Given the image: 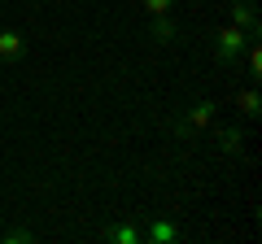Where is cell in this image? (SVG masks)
Masks as SVG:
<instances>
[{
    "label": "cell",
    "instance_id": "obj_12",
    "mask_svg": "<svg viewBox=\"0 0 262 244\" xmlns=\"http://www.w3.org/2000/svg\"><path fill=\"white\" fill-rule=\"evenodd\" d=\"M144 5V13H149V18H158V13H170L175 9V0H140Z\"/></svg>",
    "mask_w": 262,
    "mask_h": 244
},
{
    "label": "cell",
    "instance_id": "obj_7",
    "mask_svg": "<svg viewBox=\"0 0 262 244\" xmlns=\"http://www.w3.org/2000/svg\"><path fill=\"white\" fill-rule=\"evenodd\" d=\"M140 235H144V244H175L179 240V227L166 223V218H153L149 227H140Z\"/></svg>",
    "mask_w": 262,
    "mask_h": 244
},
{
    "label": "cell",
    "instance_id": "obj_2",
    "mask_svg": "<svg viewBox=\"0 0 262 244\" xmlns=\"http://www.w3.org/2000/svg\"><path fill=\"white\" fill-rule=\"evenodd\" d=\"M214 109H219L214 101H196L192 109H188V118L175 122V135H179V140H188L192 131H206V127H214Z\"/></svg>",
    "mask_w": 262,
    "mask_h": 244
},
{
    "label": "cell",
    "instance_id": "obj_1",
    "mask_svg": "<svg viewBox=\"0 0 262 244\" xmlns=\"http://www.w3.org/2000/svg\"><path fill=\"white\" fill-rule=\"evenodd\" d=\"M245 44H249V35H245L241 27H232V22H227V27H219L214 35H210V53H214V61H219L223 70H232L236 61H241Z\"/></svg>",
    "mask_w": 262,
    "mask_h": 244
},
{
    "label": "cell",
    "instance_id": "obj_3",
    "mask_svg": "<svg viewBox=\"0 0 262 244\" xmlns=\"http://www.w3.org/2000/svg\"><path fill=\"white\" fill-rule=\"evenodd\" d=\"M227 22L241 27L249 39H258V5H253V0H232V5H227Z\"/></svg>",
    "mask_w": 262,
    "mask_h": 244
},
{
    "label": "cell",
    "instance_id": "obj_9",
    "mask_svg": "<svg viewBox=\"0 0 262 244\" xmlns=\"http://www.w3.org/2000/svg\"><path fill=\"white\" fill-rule=\"evenodd\" d=\"M27 53V35L22 31H0V61H18V57Z\"/></svg>",
    "mask_w": 262,
    "mask_h": 244
},
{
    "label": "cell",
    "instance_id": "obj_10",
    "mask_svg": "<svg viewBox=\"0 0 262 244\" xmlns=\"http://www.w3.org/2000/svg\"><path fill=\"white\" fill-rule=\"evenodd\" d=\"M241 57H245V70H249V79L258 83V79H262V48H258V39H249Z\"/></svg>",
    "mask_w": 262,
    "mask_h": 244
},
{
    "label": "cell",
    "instance_id": "obj_8",
    "mask_svg": "<svg viewBox=\"0 0 262 244\" xmlns=\"http://www.w3.org/2000/svg\"><path fill=\"white\" fill-rule=\"evenodd\" d=\"M149 39L153 44H175L179 39V27L170 13H158V18H149Z\"/></svg>",
    "mask_w": 262,
    "mask_h": 244
},
{
    "label": "cell",
    "instance_id": "obj_11",
    "mask_svg": "<svg viewBox=\"0 0 262 244\" xmlns=\"http://www.w3.org/2000/svg\"><path fill=\"white\" fill-rule=\"evenodd\" d=\"M0 240H5V244H31V240H35V231H31V227H9Z\"/></svg>",
    "mask_w": 262,
    "mask_h": 244
},
{
    "label": "cell",
    "instance_id": "obj_5",
    "mask_svg": "<svg viewBox=\"0 0 262 244\" xmlns=\"http://www.w3.org/2000/svg\"><path fill=\"white\" fill-rule=\"evenodd\" d=\"M214 140H219V153H223V157H236V153L245 149V127H241V122H232V127H219Z\"/></svg>",
    "mask_w": 262,
    "mask_h": 244
},
{
    "label": "cell",
    "instance_id": "obj_6",
    "mask_svg": "<svg viewBox=\"0 0 262 244\" xmlns=\"http://www.w3.org/2000/svg\"><path fill=\"white\" fill-rule=\"evenodd\" d=\"M101 240L105 244H144V235H140V227H136V223H110L101 231Z\"/></svg>",
    "mask_w": 262,
    "mask_h": 244
},
{
    "label": "cell",
    "instance_id": "obj_4",
    "mask_svg": "<svg viewBox=\"0 0 262 244\" xmlns=\"http://www.w3.org/2000/svg\"><path fill=\"white\" fill-rule=\"evenodd\" d=\"M232 105H236V113H241V122H253V118L262 113L258 87H236V92H232Z\"/></svg>",
    "mask_w": 262,
    "mask_h": 244
}]
</instances>
